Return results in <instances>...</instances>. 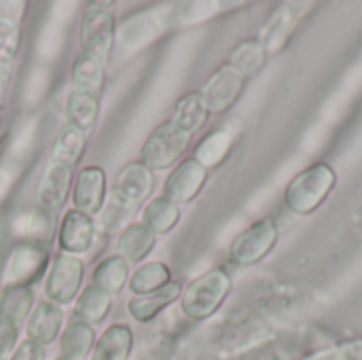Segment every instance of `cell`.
<instances>
[{
  "label": "cell",
  "mask_w": 362,
  "mask_h": 360,
  "mask_svg": "<svg viewBox=\"0 0 362 360\" xmlns=\"http://www.w3.org/2000/svg\"><path fill=\"white\" fill-rule=\"evenodd\" d=\"M335 185H337V174L329 163L325 161L312 163L310 168L293 176L291 182L286 185L284 206L293 214L308 216L325 204V199L331 195Z\"/></svg>",
  "instance_id": "obj_1"
},
{
  "label": "cell",
  "mask_w": 362,
  "mask_h": 360,
  "mask_svg": "<svg viewBox=\"0 0 362 360\" xmlns=\"http://www.w3.org/2000/svg\"><path fill=\"white\" fill-rule=\"evenodd\" d=\"M233 280L225 267H212L197 276L180 295V310L189 320L202 323L214 316L229 297Z\"/></svg>",
  "instance_id": "obj_2"
},
{
  "label": "cell",
  "mask_w": 362,
  "mask_h": 360,
  "mask_svg": "<svg viewBox=\"0 0 362 360\" xmlns=\"http://www.w3.org/2000/svg\"><path fill=\"white\" fill-rule=\"evenodd\" d=\"M110 8V2H87L78 23L81 53L95 57L102 64H108L117 40V23Z\"/></svg>",
  "instance_id": "obj_3"
},
{
  "label": "cell",
  "mask_w": 362,
  "mask_h": 360,
  "mask_svg": "<svg viewBox=\"0 0 362 360\" xmlns=\"http://www.w3.org/2000/svg\"><path fill=\"white\" fill-rule=\"evenodd\" d=\"M191 134L178 127L172 119L163 121L157 129L148 134L140 149V163L146 166L151 172H163L182 161L191 144Z\"/></svg>",
  "instance_id": "obj_4"
},
{
  "label": "cell",
  "mask_w": 362,
  "mask_h": 360,
  "mask_svg": "<svg viewBox=\"0 0 362 360\" xmlns=\"http://www.w3.org/2000/svg\"><path fill=\"white\" fill-rule=\"evenodd\" d=\"M155 189V172H151L140 161L127 163L115 178L110 191V214L121 212V219L138 210Z\"/></svg>",
  "instance_id": "obj_5"
},
{
  "label": "cell",
  "mask_w": 362,
  "mask_h": 360,
  "mask_svg": "<svg viewBox=\"0 0 362 360\" xmlns=\"http://www.w3.org/2000/svg\"><path fill=\"white\" fill-rule=\"evenodd\" d=\"M278 223L274 216H265L252 223L246 231L235 236L229 246V261L238 267H252L261 263L278 242Z\"/></svg>",
  "instance_id": "obj_6"
},
{
  "label": "cell",
  "mask_w": 362,
  "mask_h": 360,
  "mask_svg": "<svg viewBox=\"0 0 362 360\" xmlns=\"http://www.w3.org/2000/svg\"><path fill=\"white\" fill-rule=\"evenodd\" d=\"M85 263L74 257L59 252L51 259L49 272L45 276V297L57 306L74 303L83 291Z\"/></svg>",
  "instance_id": "obj_7"
},
{
  "label": "cell",
  "mask_w": 362,
  "mask_h": 360,
  "mask_svg": "<svg viewBox=\"0 0 362 360\" xmlns=\"http://www.w3.org/2000/svg\"><path fill=\"white\" fill-rule=\"evenodd\" d=\"M49 265H51V250L47 246L21 242L11 250L6 259L2 282L19 284V286H34L42 276H47Z\"/></svg>",
  "instance_id": "obj_8"
},
{
  "label": "cell",
  "mask_w": 362,
  "mask_h": 360,
  "mask_svg": "<svg viewBox=\"0 0 362 360\" xmlns=\"http://www.w3.org/2000/svg\"><path fill=\"white\" fill-rule=\"evenodd\" d=\"M246 81L233 66L225 64L221 66L208 81L206 85L202 87L199 95L208 108L210 115H223L227 112L235 102L238 98L242 95L244 87H246Z\"/></svg>",
  "instance_id": "obj_9"
},
{
  "label": "cell",
  "mask_w": 362,
  "mask_h": 360,
  "mask_svg": "<svg viewBox=\"0 0 362 360\" xmlns=\"http://www.w3.org/2000/svg\"><path fill=\"white\" fill-rule=\"evenodd\" d=\"M74 170L76 168H72V166H68L64 161H55V159L49 157L47 166L40 172L38 185H36L38 208L55 214L66 204V199H68V195L72 191Z\"/></svg>",
  "instance_id": "obj_10"
},
{
  "label": "cell",
  "mask_w": 362,
  "mask_h": 360,
  "mask_svg": "<svg viewBox=\"0 0 362 360\" xmlns=\"http://www.w3.org/2000/svg\"><path fill=\"white\" fill-rule=\"evenodd\" d=\"M208 182V170L193 157L182 159L172 168L170 176L163 182V197L174 202L176 206L191 204Z\"/></svg>",
  "instance_id": "obj_11"
},
{
  "label": "cell",
  "mask_w": 362,
  "mask_h": 360,
  "mask_svg": "<svg viewBox=\"0 0 362 360\" xmlns=\"http://www.w3.org/2000/svg\"><path fill=\"white\" fill-rule=\"evenodd\" d=\"M106 172L100 166H85L78 170L72 182L70 199L72 208L89 216L102 212L106 206Z\"/></svg>",
  "instance_id": "obj_12"
},
{
  "label": "cell",
  "mask_w": 362,
  "mask_h": 360,
  "mask_svg": "<svg viewBox=\"0 0 362 360\" xmlns=\"http://www.w3.org/2000/svg\"><path fill=\"white\" fill-rule=\"evenodd\" d=\"M95 240V225L93 216L70 208L64 212L59 227H57V246L66 255H83L91 248Z\"/></svg>",
  "instance_id": "obj_13"
},
{
  "label": "cell",
  "mask_w": 362,
  "mask_h": 360,
  "mask_svg": "<svg viewBox=\"0 0 362 360\" xmlns=\"http://www.w3.org/2000/svg\"><path fill=\"white\" fill-rule=\"evenodd\" d=\"M62 327H64L62 306H57L49 299H42L34 306V310L25 323V333H28L25 339L45 348L62 335Z\"/></svg>",
  "instance_id": "obj_14"
},
{
  "label": "cell",
  "mask_w": 362,
  "mask_h": 360,
  "mask_svg": "<svg viewBox=\"0 0 362 360\" xmlns=\"http://www.w3.org/2000/svg\"><path fill=\"white\" fill-rule=\"evenodd\" d=\"M182 295V284L172 280L168 286L148 293V295H140V297H132L127 301V312L136 323H151L155 320L165 308H170L174 301H178Z\"/></svg>",
  "instance_id": "obj_15"
},
{
  "label": "cell",
  "mask_w": 362,
  "mask_h": 360,
  "mask_svg": "<svg viewBox=\"0 0 362 360\" xmlns=\"http://www.w3.org/2000/svg\"><path fill=\"white\" fill-rule=\"evenodd\" d=\"M100 108H102L100 95L87 93V91H76V89H72L68 93L66 104H64L68 125L76 127L83 134H87L95 127V123L100 119Z\"/></svg>",
  "instance_id": "obj_16"
},
{
  "label": "cell",
  "mask_w": 362,
  "mask_h": 360,
  "mask_svg": "<svg viewBox=\"0 0 362 360\" xmlns=\"http://www.w3.org/2000/svg\"><path fill=\"white\" fill-rule=\"evenodd\" d=\"M155 244L157 236L148 227L142 223H132L121 231L117 240V255L123 257L129 265H138L155 250Z\"/></svg>",
  "instance_id": "obj_17"
},
{
  "label": "cell",
  "mask_w": 362,
  "mask_h": 360,
  "mask_svg": "<svg viewBox=\"0 0 362 360\" xmlns=\"http://www.w3.org/2000/svg\"><path fill=\"white\" fill-rule=\"evenodd\" d=\"M55 229V216L53 212H47L42 208L19 212L13 221V233L30 244H47L53 238Z\"/></svg>",
  "instance_id": "obj_18"
},
{
  "label": "cell",
  "mask_w": 362,
  "mask_h": 360,
  "mask_svg": "<svg viewBox=\"0 0 362 360\" xmlns=\"http://www.w3.org/2000/svg\"><path fill=\"white\" fill-rule=\"evenodd\" d=\"M134 350V333L127 325H110L91 350V360H129Z\"/></svg>",
  "instance_id": "obj_19"
},
{
  "label": "cell",
  "mask_w": 362,
  "mask_h": 360,
  "mask_svg": "<svg viewBox=\"0 0 362 360\" xmlns=\"http://www.w3.org/2000/svg\"><path fill=\"white\" fill-rule=\"evenodd\" d=\"M34 289L19 284H4L0 291V318L21 327L34 310Z\"/></svg>",
  "instance_id": "obj_20"
},
{
  "label": "cell",
  "mask_w": 362,
  "mask_h": 360,
  "mask_svg": "<svg viewBox=\"0 0 362 360\" xmlns=\"http://www.w3.org/2000/svg\"><path fill=\"white\" fill-rule=\"evenodd\" d=\"M104 79H106V64L78 51V55L74 57V62L70 66L72 89L100 95L104 89Z\"/></svg>",
  "instance_id": "obj_21"
},
{
  "label": "cell",
  "mask_w": 362,
  "mask_h": 360,
  "mask_svg": "<svg viewBox=\"0 0 362 360\" xmlns=\"http://www.w3.org/2000/svg\"><path fill=\"white\" fill-rule=\"evenodd\" d=\"M110 308H112V297L102 289L89 284L81 291V295L74 301V320L95 327L102 320H106Z\"/></svg>",
  "instance_id": "obj_22"
},
{
  "label": "cell",
  "mask_w": 362,
  "mask_h": 360,
  "mask_svg": "<svg viewBox=\"0 0 362 360\" xmlns=\"http://www.w3.org/2000/svg\"><path fill=\"white\" fill-rule=\"evenodd\" d=\"M129 276H132L129 274V263L115 252V255L102 259L95 265V269L91 274V284L102 289L104 293H108L112 297V295L121 293L127 286Z\"/></svg>",
  "instance_id": "obj_23"
},
{
  "label": "cell",
  "mask_w": 362,
  "mask_h": 360,
  "mask_svg": "<svg viewBox=\"0 0 362 360\" xmlns=\"http://www.w3.org/2000/svg\"><path fill=\"white\" fill-rule=\"evenodd\" d=\"M144 227H148L155 236H165L176 229L180 223V206L170 202L168 197H153L142 208V221Z\"/></svg>",
  "instance_id": "obj_24"
},
{
  "label": "cell",
  "mask_w": 362,
  "mask_h": 360,
  "mask_svg": "<svg viewBox=\"0 0 362 360\" xmlns=\"http://www.w3.org/2000/svg\"><path fill=\"white\" fill-rule=\"evenodd\" d=\"M208 108L199 95V91H189L185 93L176 106H174V115L170 117L178 127H182L185 132H189L191 136H195L206 123H208Z\"/></svg>",
  "instance_id": "obj_25"
},
{
  "label": "cell",
  "mask_w": 362,
  "mask_h": 360,
  "mask_svg": "<svg viewBox=\"0 0 362 360\" xmlns=\"http://www.w3.org/2000/svg\"><path fill=\"white\" fill-rule=\"evenodd\" d=\"M95 339L98 337H95L93 327L72 320V323H68V327L62 331V337H59L62 356L70 360H83L87 354H91Z\"/></svg>",
  "instance_id": "obj_26"
},
{
  "label": "cell",
  "mask_w": 362,
  "mask_h": 360,
  "mask_svg": "<svg viewBox=\"0 0 362 360\" xmlns=\"http://www.w3.org/2000/svg\"><path fill=\"white\" fill-rule=\"evenodd\" d=\"M172 282V272L165 263L161 261H148V263H142L132 276H129V282H127V289L132 291L134 297H140V295H148V293H155L163 286H168Z\"/></svg>",
  "instance_id": "obj_27"
},
{
  "label": "cell",
  "mask_w": 362,
  "mask_h": 360,
  "mask_svg": "<svg viewBox=\"0 0 362 360\" xmlns=\"http://www.w3.org/2000/svg\"><path fill=\"white\" fill-rule=\"evenodd\" d=\"M87 151V134L78 132L76 127L72 125H64L55 140H53V146H51V159L55 161H64L72 168H76L83 159Z\"/></svg>",
  "instance_id": "obj_28"
},
{
  "label": "cell",
  "mask_w": 362,
  "mask_h": 360,
  "mask_svg": "<svg viewBox=\"0 0 362 360\" xmlns=\"http://www.w3.org/2000/svg\"><path fill=\"white\" fill-rule=\"evenodd\" d=\"M231 134L227 129H216L212 134H208L206 138L199 140V144L195 146L193 159H197L206 170L208 168H216L225 161V157L231 151Z\"/></svg>",
  "instance_id": "obj_29"
},
{
  "label": "cell",
  "mask_w": 362,
  "mask_h": 360,
  "mask_svg": "<svg viewBox=\"0 0 362 360\" xmlns=\"http://www.w3.org/2000/svg\"><path fill=\"white\" fill-rule=\"evenodd\" d=\"M229 66H233L244 79H250L255 72L261 70V66L265 64V47L259 42V40H246V42H240L229 62Z\"/></svg>",
  "instance_id": "obj_30"
},
{
  "label": "cell",
  "mask_w": 362,
  "mask_h": 360,
  "mask_svg": "<svg viewBox=\"0 0 362 360\" xmlns=\"http://www.w3.org/2000/svg\"><path fill=\"white\" fill-rule=\"evenodd\" d=\"M21 32L17 19L0 15V66H11L19 53Z\"/></svg>",
  "instance_id": "obj_31"
},
{
  "label": "cell",
  "mask_w": 362,
  "mask_h": 360,
  "mask_svg": "<svg viewBox=\"0 0 362 360\" xmlns=\"http://www.w3.org/2000/svg\"><path fill=\"white\" fill-rule=\"evenodd\" d=\"M17 339H19V327L0 318V360L11 359V354L17 348Z\"/></svg>",
  "instance_id": "obj_32"
},
{
  "label": "cell",
  "mask_w": 362,
  "mask_h": 360,
  "mask_svg": "<svg viewBox=\"0 0 362 360\" xmlns=\"http://www.w3.org/2000/svg\"><path fill=\"white\" fill-rule=\"evenodd\" d=\"M8 360H47V354H45V348L30 342V339H23L17 344L15 352L11 354Z\"/></svg>",
  "instance_id": "obj_33"
},
{
  "label": "cell",
  "mask_w": 362,
  "mask_h": 360,
  "mask_svg": "<svg viewBox=\"0 0 362 360\" xmlns=\"http://www.w3.org/2000/svg\"><path fill=\"white\" fill-rule=\"evenodd\" d=\"M337 352H339V360H362V337L339 344Z\"/></svg>",
  "instance_id": "obj_34"
},
{
  "label": "cell",
  "mask_w": 362,
  "mask_h": 360,
  "mask_svg": "<svg viewBox=\"0 0 362 360\" xmlns=\"http://www.w3.org/2000/svg\"><path fill=\"white\" fill-rule=\"evenodd\" d=\"M8 83H11V66H0V112H2L4 95L8 91Z\"/></svg>",
  "instance_id": "obj_35"
},
{
  "label": "cell",
  "mask_w": 362,
  "mask_h": 360,
  "mask_svg": "<svg viewBox=\"0 0 362 360\" xmlns=\"http://www.w3.org/2000/svg\"><path fill=\"white\" fill-rule=\"evenodd\" d=\"M303 360H339V352H337V346L335 348H325V350L312 352L310 356H305Z\"/></svg>",
  "instance_id": "obj_36"
},
{
  "label": "cell",
  "mask_w": 362,
  "mask_h": 360,
  "mask_svg": "<svg viewBox=\"0 0 362 360\" xmlns=\"http://www.w3.org/2000/svg\"><path fill=\"white\" fill-rule=\"evenodd\" d=\"M57 360H70V359H64V356H59V359H57Z\"/></svg>",
  "instance_id": "obj_37"
}]
</instances>
